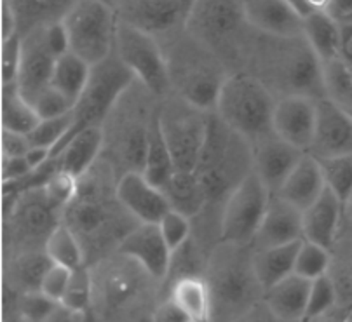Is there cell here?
Masks as SVG:
<instances>
[{"mask_svg":"<svg viewBox=\"0 0 352 322\" xmlns=\"http://www.w3.org/2000/svg\"><path fill=\"white\" fill-rule=\"evenodd\" d=\"M318 161L326 187L337 195L342 204L349 203L352 197V155L326 157Z\"/></svg>","mask_w":352,"mask_h":322,"instance_id":"8d00e7d4","label":"cell"},{"mask_svg":"<svg viewBox=\"0 0 352 322\" xmlns=\"http://www.w3.org/2000/svg\"><path fill=\"white\" fill-rule=\"evenodd\" d=\"M72 272H74V270L68 268V266L53 263V265L49 266L47 272H45L38 291L44 292L47 298H51V300L56 301V303H61L65 292H67L68 282H70Z\"/></svg>","mask_w":352,"mask_h":322,"instance_id":"7dc6e473","label":"cell"},{"mask_svg":"<svg viewBox=\"0 0 352 322\" xmlns=\"http://www.w3.org/2000/svg\"><path fill=\"white\" fill-rule=\"evenodd\" d=\"M340 58L352 67V18L340 19Z\"/></svg>","mask_w":352,"mask_h":322,"instance_id":"f5cc1de1","label":"cell"},{"mask_svg":"<svg viewBox=\"0 0 352 322\" xmlns=\"http://www.w3.org/2000/svg\"><path fill=\"white\" fill-rule=\"evenodd\" d=\"M157 115L176 169L195 171L206 141L210 113L178 97L159 108Z\"/></svg>","mask_w":352,"mask_h":322,"instance_id":"8fae6325","label":"cell"},{"mask_svg":"<svg viewBox=\"0 0 352 322\" xmlns=\"http://www.w3.org/2000/svg\"><path fill=\"white\" fill-rule=\"evenodd\" d=\"M157 225L161 229L166 244H168L173 253L184 247L187 244L188 237H190V218H187L185 214L178 213L175 209H169L161 218Z\"/></svg>","mask_w":352,"mask_h":322,"instance_id":"ee69618b","label":"cell"},{"mask_svg":"<svg viewBox=\"0 0 352 322\" xmlns=\"http://www.w3.org/2000/svg\"><path fill=\"white\" fill-rule=\"evenodd\" d=\"M337 301V288L333 284V279L326 274L322 277H318L312 281L311 295H309V305L307 314H305V321H312V319H319L330 310Z\"/></svg>","mask_w":352,"mask_h":322,"instance_id":"7bdbcfd3","label":"cell"},{"mask_svg":"<svg viewBox=\"0 0 352 322\" xmlns=\"http://www.w3.org/2000/svg\"><path fill=\"white\" fill-rule=\"evenodd\" d=\"M169 300L184 312L188 322H211V296L206 279L185 275L175 282Z\"/></svg>","mask_w":352,"mask_h":322,"instance_id":"f546056e","label":"cell"},{"mask_svg":"<svg viewBox=\"0 0 352 322\" xmlns=\"http://www.w3.org/2000/svg\"><path fill=\"white\" fill-rule=\"evenodd\" d=\"M54 63L56 56L51 53L45 41V25L21 35V63L16 84L30 105L35 97L53 86Z\"/></svg>","mask_w":352,"mask_h":322,"instance_id":"4fadbf2b","label":"cell"},{"mask_svg":"<svg viewBox=\"0 0 352 322\" xmlns=\"http://www.w3.org/2000/svg\"><path fill=\"white\" fill-rule=\"evenodd\" d=\"M53 265L51 258L44 253H27L18 258L14 265V274L27 291H38L49 266Z\"/></svg>","mask_w":352,"mask_h":322,"instance_id":"60d3db41","label":"cell"},{"mask_svg":"<svg viewBox=\"0 0 352 322\" xmlns=\"http://www.w3.org/2000/svg\"><path fill=\"white\" fill-rule=\"evenodd\" d=\"M103 143H105V135L102 128L84 129L65 146L58 157L53 159L58 161V168L80 180L100 155Z\"/></svg>","mask_w":352,"mask_h":322,"instance_id":"4316f807","label":"cell"},{"mask_svg":"<svg viewBox=\"0 0 352 322\" xmlns=\"http://www.w3.org/2000/svg\"><path fill=\"white\" fill-rule=\"evenodd\" d=\"M304 35L322 63L340 58V23L328 11H314L304 18Z\"/></svg>","mask_w":352,"mask_h":322,"instance_id":"4dcf8cb0","label":"cell"},{"mask_svg":"<svg viewBox=\"0 0 352 322\" xmlns=\"http://www.w3.org/2000/svg\"><path fill=\"white\" fill-rule=\"evenodd\" d=\"M246 21L255 30L278 37L304 35V18L288 0H243Z\"/></svg>","mask_w":352,"mask_h":322,"instance_id":"ffe728a7","label":"cell"},{"mask_svg":"<svg viewBox=\"0 0 352 322\" xmlns=\"http://www.w3.org/2000/svg\"><path fill=\"white\" fill-rule=\"evenodd\" d=\"M152 115L146 120L136 112H120L117 124L112 126V154L128 171H142L145 162L146 136Z\"/></svg>","mask_w":352,"mask_h":322,"instance_id":"44dd1931","label":"cell"},{"mask_svg":"<svg viewBox=\"0 0 352 322\" xmlns=\"http://www.w3.org/2000/svg\"><path fill=\"white\" fill-rule=\"evenodd\" d=\"M86 314L70 310V308L63 307V305L60 303L42 322H86Z\"/></svg>","mask_w":352,"mask_h":322,"instance_id":"11a10c76","label":"cell"},{"mask_svg":"<svg viewBox=\"0 0 352 322\" xmlns=\"http://www.w3.org/2000/svg\"><path fill=\"white\" fill-rule=\"evenodd\" d=\"M344 204L337 195L326 187L314 204L302 211L304 221V239L330 249L337 235L340 211Z\"/></svg>","mask_w":352,"mask_h":322,"instance_id":"d4e9b609","label":"cell"},{"mask_svg":"<svg viewBox=\"0 0 352 322\" xmlns=\"http://www.w3.org/2000/svg\"><path fill=\"white\" fill-rule=\"evenodd\" d=\"M312 11H328L331 0H307Z\"/></svg>","mask_w":352,"mask_h":322,"instance_id":"91938a15","label":"cell"},{"mask_svg":"<svg viewBox=\"0 0 352 322\" xmlns=\"http://www.w3.org/2000/svg\"><path fill=\"white\" fill-rule=\"evenodd\" d=\"M138 289V277L128 266H112L103 279V296L110 307H119Z\"/></svg>","mask_w":352,"mask_h":322,"instance_id":"f35d334b","label":"cell"},{"mask_svg":"<svg viewBox=\"0 0 352 322\" xmlns=\"http://www.w3.org/2000/svg\"><path fill=\"white\" fill-rule=\"evenodd\" d=\"M133 80H135V76L117 58L116 53L102 63L94 65L91 70L89 82L72 110L74 124H72L70 133L54 148L51 157H58L65 146L84 129L102 128V124H105L107 117L112 113L117 102L126 94Z\"/></svg>","mask_w":352,"mask_h":322,"instance_id":"ba28073f","label":"cell"},{"mask_svg":"<svg viewBox=\"0 0 352 322\" xmlns=\"http://www.w3.org/2000/svg\"><path fill=\"white\" fill-rule=\"evenodd\" d=\"M276 97L269 87L248 71L227 76L214 112L230 129L250 143L272 135Z\"/></svg>","mask_w":352,"mask_h":322,"instance_id":"8992f818","label":"cell"},{"mask_svg":"<svg viewBox=\"0 0 352 322\" xmlns=\"http://www.w3.org/2000/svg\"><path fill=\"white\" fill-rule=\"evenodd\" d=\"M288 2H289V5H292V8L295 9L300 16H302V18H307L309 14H312V12H314L311 9V5H309L307 0H288Z\"/></svg>","mask_w":352,"mask_h":322,"instance_id":"680465c9","label":"cell"},{"mask_svg":"<svg viewBox=\"0 0 352 322\" xmlns=\"http://www.w3.org/2000/svg\"><path fill=\"white\" fill-rule=\"evenodd\" d=\"M185 25L221 61H244L251 41L248 30L253 27L246 21L243 0H195Z\"/></svg>","mask_w":352,"mask_h":322,"instance_id":"52a82bcc","label":"cell"},{"mask_svg":"<svg viewBox=\"0 0 352 322\" xmlns=\"http://www.w3.org/2000/svg\"><path fill=\"white\" fill-rule=\"evenodd\" d=\"M32 106H34L35 112H37V115L41 119H54V117L67 115V113H70L74 110V103L65 94L54 89L53 86L45 89L41 96L35 97V102L32 103Z\"/></svg>","mask_w":352,"mask_h":322,"instance_id":"f6af8a7d","label":"cell"},{"mask_svg":"<svg viewBox=\"0 0 352 322\" xmlns=\"http://www.w3.org/2000/svg\"><path fill=\"white\" fill-rule=\"evenodd\" d=\"M154 322H188V319L171 300H168L157 308L154 315Z\"/></svg>","mask_w":352,"mask_h":322,"instance_id":"db71d44e","label":"cell"},{"mask_svg":"<svg viewBox=\"0 0 352 322\" xmlns=\"http://www.w3.org/2000/svg\"><path fill=\"white\" fill-rule=\"evenodd\" d=\"M309 154L318 159L352 155V115L328 97L318 100L314 141Z\"/></svg>","mask_w":352,"mask_h":322,"instance_id":"2e32d148","label":"cell"},{"mask_svg":"<svg viewBox=\"0 0 352 322\" xmlns=\"http://www.w3.org/2000/svg\"><path fill=\"white\" fill-rule=\"evenodd\" d=\"M19 63H21V35L2 41V82L12 84L18 80Z\"/></svg>","mask_w":352,"mask_h":322,"instance_id":"c3c4849f","label":"cell"},{"mask_svg":"<svg viewBox=\"0 0 352 322\" xmlns=\"http://www.w3.org/2000/svg\"><path fill=\"white\" fill-rule=\"evenodd\" d=\"M58 211H61V214H63L61 207L49 200L44 188H30L16 206V229L19 230V233L30 237V239H41V237L47 239L49 233L60 225V221L56 220Z\"/></svg>","mask_w":352,"mask_h":322,"instance_id":"603a6c76","label":"cell"},{"mask_svg":"<svg viewBox=\"0 0 352 322\" xmlns=\"http://www.w3.org/2000/svg\"><path fill=\"white\" fill-rule=\"evenodd\" d=\"M322 86L324 97L352 113V67L342 58L322 63Z\"/></svg>","mask_w":352,"mask_h":322,"instance_id":"d590c367","label":"cell"},{"mask_svg":"<svg viewBox=\"0 0 352 322\" xmlns=\"http://www.w3.org/2000/svg\"><path fill=\"white\" fill-rule=\"evenodd\" d=\"M18 18L19 35H25L32 28L60 21L74 8L77 0H8Z\"/></svg>","mask_w":352,"mask_h":322,"instance_id":"1f68e13d","label":"cell"},{"mask_svg":"<svg viewBox=\"0 0 352 322\" xmlns=\"http://www.w3.org/2000/svg\"><path fill=\"white\" fill-rule=\"evenodd\" d=\"M304 240V239H302ZM302 240L283 244V246L256 249L253 253V268L262 284L263 291L283 281L288 275L295 274V260Z\"/></svg>","mask_w":352,"mask_h":322,"instance_id":"83f0119b","label":"cell"},{"mask_svg":"<svg viewBox=\"0 0 352 322\" xmlns=\"http://www.w3.org/2000/svg\"><path fill=\"white\" fill-rule=\"evenodd\" d=\"M117 197L140 223H159L169 207L164 192L150 183L142 171H128L117 181Z\"/></svg>","mask_w":352,"mask_h":322,"instance_id":"ac0fdd59","label":"cell"},{"mask_svg":"<svg viewBox=\"0 0 352 322\" xmlns=\"http://www.w3.org/2000/svg\"><path fill=\"white\" fill-rule=\"evenodd\" d=\"M119 253L138 263L150 277L164 279L171 266L173 251L157 223H140L119 244Z\"/></svg>","mask_w":352,"mask_h":322,"instance_id":"e0dca14e","label":"cell"},{"mask_svg":"<svg viewBox=\"0 0 352 322\" xmlns=\"http://www.w3.org/2000/svg\"><path fill=\"white\" fill-rule=\"evenodd\" d=\"M270 194L255 169L237 185L220 213V237L223 242L250 244L255 239L269 206Z\"/></svg>","mask_w":352,"mask_h":322,"instance_id":"7c38bea8","label":"cell"},{"mask_svg":"<svg viewBox=\"0 0 352 322\" xmlns=\"http://www.w3.org/2000/svg\"><path fill=\"white\" fill-rule=\"evenodd\" d=\"M312 281L292 274L263 292L265 308L281 322H304Z\"/></svg>","mask_w":352,"mask_h":322,"instance_id":"7402d4cb","label":"cell"},{"mask_svg":"<svg viewBox=\"0 0 352 322\" xmlns=\"http://www.w3.org/2000/svg\"><path fill=\"white\" fill-rule=\"evenodd\" d=\"M164 51L171 89L178 97L201 110H214L221 84L225 82L223 65L203 42L192 37H178Z\"/></svg>","mask_w":352,"mask_h":322,"instance_id":"5b68a950","label":"cell"},{"mask_svg":"<svg viewBox=\"0 0 352 322\" xmlns=\"http://www.w3.org/2000/svg\"><path fill=\"white\" fill-rule=\"evenodd\" d=\"M91 292H93V281L86 266H79L72 272L70 282H68L67 292H65L61 305L70 310L82 312L86 314L89 310Z\"/></svg>","mask_w":352,"mask_h":322,"instance_id":"b9f144b4","label":"cell"},{"mask_svg":"<svg viewBox=\"0 0 352 322\" xmlns=\"http://www.w3.org/2000/svg\"><path fill=\"white\" fill-rule=\"evenodd\" d=\"M8 322H28V321L25 317H23L21 314H18V317H9Z\"/></svg>","mask_w":352,"mask_h":322,"instance_id":"94428289","label":"cell"},{"mask_svg":"<svg viewBox=\"0 0 352 322\" xmlns=\"http://www.w3.org/2000/svg\"><path fill=\"white\" fill-rule=\"evenodd\" d=\"M169 207L187 218H195L206 206V192L195 171L176 169L168 183L162 187Z\"/></svg>","mask_w":352,"mask_h":322,"instance_id":"484cf974","label":"cell"},{"mask_svg":"<svg viewBox=\"0 0 352 322\" xmlns=\"http://www.w3.org/2000/svg\"><path fill=\"white\" fill-rule=\"evenodd\" d=\"M328 266H330L328 249L319 246V244L311 242V240H302L298 253H296L295 274L309 279V281H314V279L328 274Z\"/></svg>","mask_w":352,"mask_h":322,"instance_id":"74e56055","label":"cell"},{"mask_svg":"<svg viewBox=\"0 0 352 322\" xmlns=\"http://www.w3.org/2000/svg\"><path fill=\"white\" fill-rule=\"evenodd\" d=\"M324 188L326 183L319 161L307 152L300 159L288 180L285 181L278 197L285 199L292 206L298 207L300 211H305L319 199V195L324 192Z\"/></svg>","mask_w":352,"mask_h":322,"instance_id":"cb8c5ba5","label":"cell"},{"mask_svg":"<svg viewBox=\"0 0 352 322\" xmlns=\"http://www.w3.org/2000/svg\"><path fill=\"white\" fill-rule=\"evenodd\" d=\"M246 244L223 242L214 249L208 268L211 322H237L256 308L263 288Z\"/></svg>","mask_w":352,"mask_h":322,"instance_id":"7a4b0ae2","label":"cell"},{"mask_svg":"<svg viewBox=\"0 0 352 322\" xmlns=\"http://www.w3.org/2000/svg\"><path fill=\"white\" fill-rule=\"evenodd\" d=\"M351 115H352V113H351Z\"/></svg>","mask_w":352,"mask_h":322,"instance_id":"e7e4bbea","label":"cell"},{"mask_svg":"<svg viewBox=\"0 0 352 322\" xmlns=\"http://www.w3.org/2000/svg\"><path fill=\"white\" fill-rule=\"evenodd\" d=\"M87 317H86V322H96V321H94V319L93 317H89V310H87Z\"/></svg>","mask_w":352,"mask_h":322,"instance_id":"6125c7cd","label":"cell"},{"mask_svg":"<svg viewBox=\"0 0 352 322\" xmlns=\"http://www.w3.org/2000/svg\"><path fill=\"white\" fill-rule=\"evenodd\" d=\"M25 157H27V161L30 162V165L34 169L42 168V165L47 164V162L53 159L51 157V150H47V148H41V146H32Z\"/></svg>","mask_w":352,"mask_h":322,"instance_id":"9f6ffc18","label":"cell"},{"mask_svg":"<svg viewBox=\"0 0 352 322\" xmlns=\"http://www.w3.org/2000/svg\"><path fill=\"white\" fill-rule=\"evenodd\" d=\"M251 148H253V169L270 195L279 194L300 159L307 154L286 143L274 133L251 143Z\"/></svg>","mask_w":352,"mask_h":322,"instance_id":"9a60e30c","label":"cell"},{"mask_svg":"<svg viewBox=\"0 0 352 322\" xmlns=\"http://www.w3.org/2000/svg\"><path fill=\"white\" fill-rule=\"evenodd\" d=\"M91 70H93V67L87 61H84L82 58L70 51V53L56 58L51 84H53L54 89L65 94L75 106L82 91L86 89L87 82H89Z\"/></svg>","mask_w":352,"mask_h":322,"instance_id":"d6a6232c","label":"cell"},{"mask_svg":"<svg viewBox=\"0 0 352 322\" xmlns=\"http://www.w3.org/2000/svg\"><path fill=\"white\" fill-rule=\"evenodd\" d=\"M72 124H74V113H67V115L54 117V119H41V122L35 126L34 131L28 135L32 146H41V148H47L53 150L67 138L70 133Z\"/></svg>","mask_w":352,"mask_h":322,"instance_id":"ab89813d","label":"cell"},{"mask_svg":"<svg viewBox=\"0 0 352 322\" xmlns=\"http://www.w3.org/2000/svg\"><path fill=\"white\" fill-rule=\"evenodd\" d=\"M45 41H47L51 53L56 58L70 53V38H68V32L61 19L45 25Z\"/></svg>","mask_w":352,"mask_h":322,"instance_id":"681fc988","label":"cell"},{"mask_svg":"<svg viewBox=\"0 0 352 322\" xmlns=\"http://www.w3.org/2000/svg\"><path fill=\"white\" fill-rule=\"evenodd\" d=\"M58 305L42 291H27L19 300V314L28 322H42Z\"/></svg>","mask_w":352,"mask_h":322,"instance_id":"bcb514c9","label":"cell"},{"mask_svg":"<svg viewBox=\"0 0 352 322\" xmlns=\"http://www.w3.org/2000/svg\"><path fill=\"white\" fill-rule=\"evenodd\" d=\"M41 122L34 106L25 100L18 84H4L2 89V129L30 135Z\"/></svg>","mask_w":352,"mask_h":322,"instance_id":"836d02e7","label":"cell"},{"mask_svg":"<svg viewBox=\"0 0 352 322\" xmlns=\"http://www.w3.org/2000/svg\"><path fill=\"white\" fill-rule=\"evenodd\" d=\"M328 12L338 21L352 18V0H331Z\"/></svg>","mask_w":352,"mask_h":322,"instance_id":"6f0895ef","label":"cell"},{"mask_svg":"<svg viewBox=\"0 0 352 322\" xmlns=\"http://www.w3.org/2000/svg\"><path fill=\"white\" fill-rule=\"evenodd\" d=\"M103 2H107V4H110V5H113V0H103Z\"/></svg>","mask_w":352,"mask_h":322,"instance_id":"be15d7a7","label":"cell"},{"mask_svg":"<svg viewBox=\"0 0 352 322\" xmlns=\"http://www.w3.org/2000/svg\"><path fill=\"white\" fill-rule=\"evenodd\" d=\"M32 148L28 135L2 129V155L4 157H25Z\"/></svg>","mask_w":352,"mask_h":322,"instance_id":"f907efd6","label":"cell"},{"mask_svg":"<svg viewBox=\"0 0 352 322\" xmlns=\"http://www.w3.org/2000/svg\"><path fill=\"white\" fill-rule=\"evenodd\" d=\"M246 60L253 65L251 76L262 80L272 94L324 97L322 61L305 35L278 37L256 30V38L248 45Z\"/></svg>","mask_w":352,"mask_h":322,"instance_id":"6da1fadb","label":"cell"},{"mask_svg":"<svg viewBox=\"0 0 352 322\" xmlns=\"http://www.w3.org/2000/svg\"><path fill=\"white\" fill-rule=\"evenodd\" d=\"M44 251L51 258V262L65 265L72 270L82 266L86 260L82 244L77 239L74 230L63 221L49 233L44 242Z\"/></svg>","mask_w":352,"mask_h":322,"instance_id":"e575fe53","label":"cell"},{"mask_svg":"<svg viewBox=\"0 0 352 322\" xmlns=\"http://www.w3.org/2000/svg\"><path fill=\"white\" fill-rule=\"evenodd\" d=\"M61 21L68 32L70 51L91 67L113 54L117 32L113 5L103 0H77Z\"/></svg>","mask_w":352,"mask_h":322,"instance_id":"9c48e42d","label":"cell"},{"mask_svg":"<svg viewBox=\"0 0 352 322\" xmlns=\"http://www.w3.org/2000/svg\"><path fill=\"white\" fill-rule=\"evenodd\" d=\"M176 171L175 161H173L171 150L166 143L164 135H162L161 122H159L157 112L152 115L148 124V136H146V150L145 162H143V176L155 185L157 188L164 187Z\"/></svg>","mask_w":352,"mask_h":322,"instance_id":"f1b7e54d","label":"cell"},{"mask_svg":"<svg viewBox=\"0 0 352 322\" xmlns=\"http://www.w3.org/2000/svg\"><path fill=\"white\" fill-rule=\"evenodd\" d=\"M302 239H304L302 211L286 203L278 195H270L262 225H260L255 239L251 242L255 246V251L256 249H265V247L296 242V240Z\"/></svg>","mask_w":352,"mask_h":322,"instance_id":"d6986e66","label":"cell"},{"mask_svg":"<svg viewBox=\"0 0 352 322\" xmlns=\"http://www.w3.org/2000/svg\"><path fill=\"white\" fill-rule=\"evenodd\" d=\"M318 100L311 96H285L276 102L272 119L274 135L302 152H309L314 141Z\"/></svg>","mask_w":352,"mask_h":322,"instance_id":"5bb4252c","label":"cell"},{"mask_svg":"<svg viewBox=\"0 0 352 322\" xmlns=\"http://www.w3.org/2000/svg\"><path fill=\"white\" fill-rule=\"evenodd\" d=\"M63 223H67L84 247V255L89 249H103L128 235L140 221L129 213L117 197H110L105 188L98 183L79 180V190L63 209Z\"/></svg>","mask_w":352,"mask_h":322,"instance_id":"277c9868","label":"cell"},{"mask_svg":"<svg viewBox=\"0 0 352 322\" xmlns=\"http://www.w3.org/2000/svg\"><path fill=\"white\" fill-rule=\"evenodd\" d=\"M113 53L148 93L162 96L171 89L164 51L152 34L119 19Z\"/></svg>","mask_w":352,"mask_h":322,"instance_id":"30bf717a","label":"cell"},{"mask_svg":"<svg viewBox=\"0 0 352 322\" xmlns=\"http://www.w3.org/2000/svg\"><path fill=\"white\" fill-rule=\"evenodd\" d=\"M253 171V148L244 136L230 129L217 112L210 113L203 154L195 168L206 192V204L220 209L234 188Z\"/></svg>","mask_w":352,"mask_h":322,"instance_id":"3957f363","label":"cell"},{"mask_svg":"<svg viewBox=\"0 0 352 322\" xmlns=\"http://www.w3.org/2000/svg\"><path fill=\"white\" fill-rule=\"evenodd\" d=\"M35 169L32 168L27 157H4L2 162V178L6 183H14L28 178Z\"/></svg>","mask_w":352,"mask_h":322,"instance_id":"816d5d0a","label":"cell"}]
</instances>
